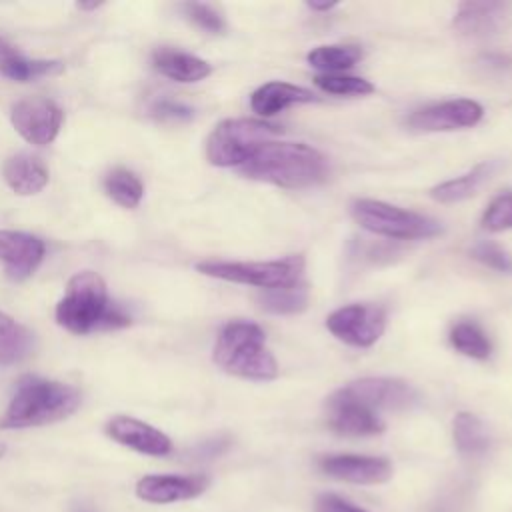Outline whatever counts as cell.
Returning <instances> with one entry per match:
<instances>
[{"label": "cell", "instance_id": "cell-1", "mask_svg": "<svg viewBox=\"0 0 512 512\" xmlns=\"http://www.w3.org/2000/svg\"><path fill=\"white\" fill-rule=\"evenodd\" d=\"M250 180L266 182L280 188H310L328 178L326 156L304 142H266L240 168Z\"/></svg>", "mask_w": 512, "mask_h": 512}, {"label": "cell", "instance_id": "cell-2", "mask_svg": "<svg viewBox=\"0 0 512 512\" xmlns=\"http://www.w3.org/2000/svg\"><path fill=\"white\" fill-rule=\"evenodd\" d=\"M56 322L72 334H90L124 328L130 316L114 306L100 274L82 270L68 280L66 294L56 306Z\"/></svg>", "mask_w": 512, "mask_h": 512}, {"label": "cell", "instance_id": "cell-3", "mask_svg": "<svg viewBox=\"0 0 512 512\" xmlns=\"http://www.w3.org/2000/svg\"><path fill=\"white\" fill-rule=\"evenodd\" d=\"M80 406V392L64 382L40 376H26L0 416V428L44 426L68 418Z\"/></svg>", "mask_w": 512, "mask_h": 512}, {"label": "cell", "instance_id": "cell-4", "mask_svg": "<svg viewBox=\"0 0 512 512\" xmlns=\"http://www.w3.org/2000/svg\"><path fill=\"white\" fill-rule=\"evenodd\" d=\"M214 362L228 374L268 382L278 376V362L266 348L264 330L248 320H232L218 332Z\"/></svg>", "mask_w": 512, "mask_h": 512}, {"label": "cell", "instance_id": "cell-5", "mask_svg": "<svg viewBox=\"0 0 512 512\" xmlns=\"http://www.w3.org/2000/svg\"><path fill=\"white\" fill-rule=\"evenodd\" d=\"M350 216L366 232L392 240H428L442 234L436 218L372 198L354 200Z\"/></svg>", "mask_w": 512, "mask_h": 512}, {"label": "cell", "instance_id": "cell-6", "mask_svg": "<svg viewBox=\"0 0 512 512\" xmlns=\"http://www.w3.org/2000/svg\"><path fill=\"white\" fill-rule=\"evenodd\" d=\"M282 134L278 124L256 118H228L214 126L206 140V158L220 168H240L252 154L274 136Z\"/></svg>", "mask_w": 512, "mask_h": 512}, {"label": "cell", "instance_id": "cell-7", "mask_svg": "<svg viewBox=\"0 0 512 512\" xmlns=\"http://www.w3.org/2000/svg\"><path fill=\"white\" fill-rule=\"evenodd\" d=\"M196 270L204 276L256 286L260 290H272L302 280L304 258L300 254H290L278 260L260 262H234V260H204L196 264Z\"/></svg>", "mask_w": 512, "mask_h": 512}, {"label": "cell", "instance_id": "cell-8", "mask_svg": "<svg viewBox=\"0 0 512 512\" xmlns=\"http://www.w3.org/2000/svg\"><path fill=\"white\" fill-rule=\"evenodd\" d=\"M326 328L348 346L370 348L386 330V310L366 302L346 304L328 314Z\"/></svg>", "mask_w": 512, "mask_h": 512}, {"label": "cell", "instance_id": "cell-9", "mask_svg": "<svg viewBox=\"0 0 512 512\" xmlns=\"http://www.w3.org/2000/svg\"><path fill=\"white\" fill-rule=\"evenodd\" d=\"M348 398L364 404L374 412L408 410L418 402V392L400 378L366 376L348 382L340 388Z\"/></svg>", "mask_w": 512, "mask_h": 512}, {"label": "cell", "instance_id": "cell-10", "mask_svg": "<svg viewBox=\"0 0 512 512\" xmlns=\"http://www.w3.org/2000/svg\"><path fill=\"white\" fill-rule=\"evenodd\" d=\"M512 26V2L482 0L458 4L452 28L470 40H488L504 34Z\"/></svg>", "mask_w": 512, "mask_h": 512}, {"label": "cell", "instance_id": "cell-11", "mask_svg": "<svg viewBox=\"0 0 512 512\" xmlns=\"http://www.w3.org/2000/svg\"><path fill=\"white\" fill-rule=\"evenodd\" d=\"M484 116L480 102L470 98H454L414 110L406 124L416 132H452L476 126Z\"/></svg>", "mask_w": 512, "mask_h": 512}, {"label": "cell", "instance_id": "cell-12", "mask_svg": "<svg viewBox=\"0 0 512 512\" xmlns=\"http://www.w3.org/2000/svg\"><path fill=\"white\" fill-rule=\"evenodd\" d=\"M12 126L30 144L46 146L50 144L62 126L60 106L44 96H30L12 106L10 112Z\"/></svg>", "mask_w": 512, "mask_h": 512}, {"label": "cell", "instance_id": "cell-13", "mask_svg": "<svg viewBox=\"0 0 512 512\" xmlns=\"http://www.w3.org/2000/svg\"><path fill=\"white\" fill-rule=\"evenodd\" d=\"M326 422L332 432L350 438L376 436L386 428L378 412L348 398L340 388L326 398Z\"/></svg>", "mask_w": 512, "mask_h": 512}, {"label": "cell", "instance_id": "cell-14", "mask_svg": "<svg viewBox=\"0 0 512 512\" xmlns=\"http://www.w3.org/2000/svg\"><path fill=\"white\" fill-rule=\"evenodd\" d=\"M318 468L326 476L352 484H382L392 476V464L382 456L328 454L318 460Z\"/></svg>", "mask_w": 512, "mask_h": 512}, {"label": "cell", "instance_id": "cell-15", "mask_svg": "<svg viewBox=\"0 0 512 512\" xmlns=\"http://www.w3.org/2000/svg\"><path fill=\"white\" fill-rule=\"evenodd\" d=\"M208 484L210 478L204 474H150L138 480L136 494L138 498L152 504H168L196 498L208 488Z\"/></svg>", "mask_w": 512, "mask_h": 512}, {"label": "cell", "instance_id": "cell-16", "mask_svg": "<svg viewBox=\"0 0 512 512\" xmlns=\"http://www.w3.org/2000/svg\"><path fill=\"white\" fill-rule=\"evenodd\" d=\"M46 252L38 236L20 230H0V262L12 280L28 278L42 262Z\"/></svg>", "mask_w": 512, "mask_h": 512}, {"label": "cell", "instance_id": "cell-17", "mask_svg": "<svg viewBox=\"0 0 512 512\" xmlns=\"http://www.w3.org/2000/svg\"><path fill=\"white\" fill-rule=\"evenodd\" d=\"M106 434L118 444L128 446L140 454L166 456L172 452V440L164 432L132 416L110 418L106 424Z\"/></svg>", "mask_w": 512, "mask_h": 512}, {"label": "cell", "instance_id": "cell-18", "mask_svg": "<svg viewBox=\"0 0 512 512\" xmlns=\"http://www.w3.org/2000/svg\"><path fill=\"white\" fill-rule=\"evenodd\" d=\"M314 100H316V96L304 86L272 80V82H266V84L258 86L252 92L250 108L256 114H260L264 118H270V116H276V114H280L282 110H286L294 104H308V102H314Z\"/></svg>", "mask_w": 512, "mask_h": 512}, {"label": "cell", "instance_id": "cell-19", "mask_svg": "<svg viewBox=\"0 0 512 512\" xmlns=\"http://www.w3.org/2000/svg\"><path fill=\"white\" fill-rule=\"evenodd\" d=\"M4 182L20 196L38 194L48 184V168L44 162L28 152H16L6 158L2 166Z\"/></svg>", "mask_w": 512, "mask_h": 512}, {"label": "cell", "instance_id": "cell-20", "mask_svg": "<svg viewBox=\"0 0 512 512\" xmlns=\"http://www.w3.org/2000/svg\"><path fill=\"white\" fill-rule=\"evenodd\" d=\"M152 66L162 76L182 84L200 82L212 72V66L206 60L170 46H160L152 52Z\"/></svg>", "mask_w": 512, "mask_h": 512}, {"label": "cell", "instance_id": "cell-21", "mask_svg": "<svg viewBox=\"0 0 512 512\" xmlns=\"http://www.w3.org/2000/svg\"><path fill=\"white\" fill-rule=\"evenodd\" d=\"M64 64L60 60H40L24 56L16 46H12L4 36H0V74L16 82H32L42 76H52L62 72Z\"/></svg>", "mask_w": 512, "mask_h": 512}, {"label": "cell", "instance_id": "cell-22", "mask_svg": "<svg viewBox=\"0 0 512 512\" xmlns=\"http://www.w3.org/2000/svg\"><path fill=\"white\" fill-rule=\"evenodd\" d=\"M494 170H496L494 162H480L472 170H468L466 174L444 180V182L436 184L434 188H430V196L440 204L462 202V200L474 196L482 188V184L486 180H490Z\"/></svg>", "mask_w": 512, "mask_h": 512}, {"label": "cell", "instance_id": "cell-23", "mask_svg": "<svg viewBox=\"0 0 512 512\" xmlns=\"http://www.w3.org/2000/svg\"><path fill=\"white\" fill-rule=\"evenodd\" d=\"M310 290L304 280L272 290H260L256 296L258 306L270 314H300L306 310Z\"/></svg>", "mask_w": 512, "mask_h": 512}, {"label": "cell", "instance_id": "cell-24", "mask_svg": "<svg viewBox=\"0 0 512 512\" xmlns=\"http://www.w3.org/2000/svg\"><path fill=\"white\" fill-rule=\"evenodd\" d=\"M454 446L462 456H482L490 446L484 422L472 412H458L452 422Z\"/></svg>", "mask_w": 512, "mask_h": 512}, {"label": "cell", "instance_id": "cell-25", "mask_svg": "<svg viewBox=\"0 0 512 512\" xmlns=\"http://www.w3.org/2000/svg\"><path fill=\"white\" fill-rule=\"evenodd\" d=\"M32 350V334L12 316L0 312V366L22 362Z\"/></svg>", "mask_w": 512, "mask_h": 512}, {"label": "cell", "instance_id": "cell-26", "mask_svg": "<svg viewBox=\"0 0 512 512\" xmlns=\"http://www.w3.org/2000/svg\"><path fill=\"white\" fill-rule=\"evenodd\" d=\"M306 60L312 68L322 70V74H342L358 60H362V48L354 44L316 46L308 52Z\"/></svg>", "mask_w": 512, "mask_h": 512}, {"label": "cell", "instance_id": "cell-27", "mask_svg": "<svg viewBox=\"0 0 512 512\" xmlns=\"http://www.w3.org/2000/svg\"><path fill=\"white\" fill-rule=\"evenodd\" d=\"M450 344L456 352L474 358V360H486L492 352V342L488 334L480 328V324L472 320H460L450 328Z\"/></svg>", "mask_w": 512, "mask_h": 512}, {"label": "cell", "instance_id": "cell-28", "mask_svg": "<svg viewBox=\"0 0 512 512\" xmlns=\"http://www.w3.org/2000/svg\"><path fill=\"white\" fill-rule=\"evenodd\" d=\"M104 192L122 208H136L144 196L140 178L128 168H114L104 176Z\"/></svg>", "mask_w": 512, "mask_h": 512}, {"label": "cell", "instance_id": "cell-29", "mask_svg": "<svg viewBox=\"0 0 512 512\" xmlns=\"http://www.w3.org/2000/svg\"><path fill=\"white\" fill-rule=\"evenodd\" d=\"M316 88L334 96H366L374 92V84L360 76L348 74H318L314 76Z\"/></svg>", "mask_w": 512, "mask_h": 512}, {"label": "cell", "instance_id": "cell-30", "mask_svg": "<svg viewBox=\"0 0 512 512\" xmlns=\"http://www.w3.org/2000/svg\"><path fill=\"white\" fill-rule=\"evenodd\" d=\"M482 228L488 232H504L512 230V194L496 196L484 210Z\"/></svg>", "mask_w": 512, "mask_h": 512}, {"label": "cell", "instance_id": "cell-31", "mask_svg": "<svg viewBox=\"0 0 512 512\" xmlns=\"http://www.w3.org/2000/svg\"><path fill=\"white\" fill-rule=\"evenodd\" d=\"M182 10L198 28H202L210 34H224L226 32V20L212 4L186 2V4H182Z\"/></svg>", "mask_w": 512, "mask_h": 512}, {"label": "cell", "instance_id": "cell-32", "mask_svg": "<svg viewBox=\"0 0 512 512\" xmlns=\"http://www.w3.org/2000/svg\"><path fill=\"white\" fill-rule=\"evenodd\" d=\"M470 254L474 260L482 262L484 266H488L492 270H498L502 274H512V256L496 242L482 240L472 246Z\"/></svg>", "mask_w": 512, "mask_h": 512}, {"label": "cell", "instance_id": "cell-33", "mask_svg": "<svg viewBox=\"0 0 512 512\" xmlns=\"http://www.w3.org/2000/svg\"><path fill=\"white\" fill-rule=\"evenodd\" d=\"M150 114L158 120H168V122H186L194 116V110L182 102L170 100V98H160L152 104Z\"/></svg>", "mask_w": 512, "mask_h": 512}, {"label": "cell", "instance_id": "cell-34", "mask_svg": "<svg viewBox=\"0 0 512 512\" xmlns=\"http://www.w3.org/2000/svg\"><path fill=\"white\" fill-rule=\"evenodd\" d=\"M314 512H368V510L352 504L350 500L338 494L324 492L314 500Z\"/></svg>", "mask_w": 512, "mask_h": 512}, {"label": "cell", "instance_id": "cell-35", "mask_svg": "<svg viewBox=\"0 0 512 512\" xmlns=\"http://www.w3.org/2000/svg\"><path fill=\"white\" fill-rule=\"evenodd\" d=\"M306 6L316 12H330L332 8H336V2H306Z\"/></svg>", "mask_w": 512, "mask_h": 512}, {"label": "cell", "instance_id": "cell-36", "mask_svg": "<svg viewBox=\"0 0 512 512\" xmlns=\"http://www.w3.org/2000/svg\"><path fill=\"white\" fill-rule=\"evenodd\" d=\"M72 512H94V508H92V506H88V504H82V502H80V504H76V506H74V510H72Z\"/></svg>", "mask_w": 512, "mask_h": 512}, {"label": "cell", "instance_id": "cell-37", "mask_svg": "<svg viewBox=\"0 0 512 512\" xmlns=\"http://www.w3.org/2000/svg\"><path fill=\"white\" fill-rule=\"evenodd\" d=\"M76 6H78L80 10H94V8L100 6V2H92V4H82V2H78Z\"/></svg>", "mask_w": 512, "mask_h": 512}, {"label": "cell", "instance_id": "cell-38", "mask_svg": "<svg viewBox=\"0 0 512 512\" xmlns=\"http://www.w3.org/2000/svg\"><path fill=\"white\" fill-rule=\"evenodd\" d=\"M4 450H6V448H4V444H0V456L4 454Z\"/></svg>", "mask_w": 512, "mask_h": 512}]
</instances>
